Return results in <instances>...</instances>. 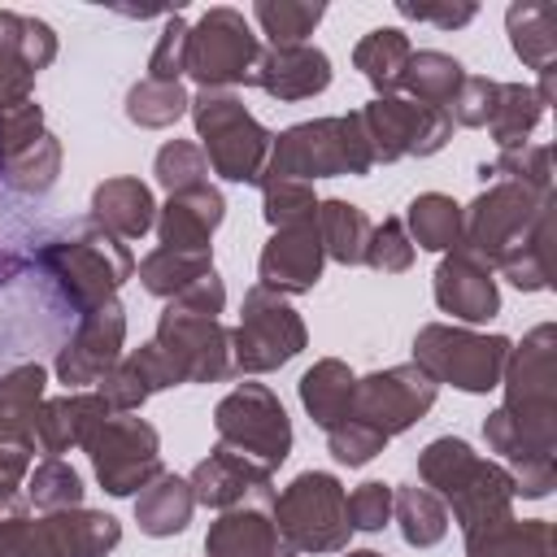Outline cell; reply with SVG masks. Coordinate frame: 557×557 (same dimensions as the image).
I'll return each instance as SVG.
<instances>
[{
	"label": "cell",
	"mask_w": 557,
	"mask_h": 557,
	"mask_svg": "<svg viewBox=\"0 0 557 557\" xmlns=\"http://www.w3.org/2000/svg\"><path fill=\"white\" fill-rule=\"evenodd\" d=\"M26 257H30V270L52 287V296L74 318H83L87 309L113 300V292L135 270L126 244L117 235H109L96 218L61 222L57 231L39 235Z\"/></svg>",
	"instance_id": "cell-1"
},
{
	"label": "cell",
	"mask_w": 557,
	"mask_h": 557,
	"mask_svg": "<svg viewBox=\"0 0 557 557\" xmlns=\"http://www.w3.org/2000/svg\"><path fill=\"white\" fill-rule=\"evenodd\" d=\"M422 487H431L440 500L453 505V518L461 531L487 527L496 518H509L513 505V479L505 466L479 457L466 440H431L418 457Z\"/></svg>",
	"instance_id": "cell-2"
},
{
	"label": "cell",
	"mask_w": 557,
	"mask_h": 557,
	"mask_svg": "<svg viewBox=\"0 0 557 557\" xmlns=\"http://www.w3.org/2000/svg\"><path fill=\"white\" fill-rule=\"evenodd\" d=\"M374 157L366 148L361 122L357 113L348 117H318V122H300L283 135H274L270 161L261 178H335V174H370Z\"/></svg>",
	"instance_id": "cell-3"
},
{
	"label": "cell",
	"mask_w": 557,
	"mask_h": 557,
	"mask_svg": "<svg viewBox=\"0 0 557 557\" xmlns=\"http://www.w3.org/2000/svg\"><path fill=\"white\" fill-rule=\"evenodd\" d=\"M191 122L205 139V161L213 174L231 183H261L274 135L239 104L231 91H200L191 96Z\"/></svg>",
	"instance_id": "cell-4"
},
{
	"label": "cell",
	"mask_w": 557,
	"mask_h": 557,
	"mask_svg": "<svg viewBox=\"0 0 557 557\" xmlns=\"http://www.w3.org/2000/svg\"><path fill=\"white\" fill-rule=\"evenodd\" d=\"M553 348H557V331L553 322H540L535 331L522 335L518 348H509L505 361V413L509 422L544 453H553V435H557V370H553Z\"/></svg>",
	"instance_id": "cell-5"
},
{
	"label": "cell",
	"mask_w": 557,
	"mask_h": 557,
	"mask_svg": "<svg viewBox=\"0 0 557 557\" xmlns=\"http://www.w3.org/2000/svg\"><path fill=\"white\" fill-rule=\"evenodd\" d=\"M274 527L296 553H339L348 544V492L326 470L296 474L274 500Z\"/></svg>",
	"instance_id": "cell-6"
},
{
	"label": "cell",
	"mask_w": 557,
	"mask_h": 557,
	"mask_svg": "<svg viewBox=\"0 0 557 557\" xmlns=\"http://www.w3.org/2000/svg\"><path fill=\"white\" fill-rule=\"evenodd\" d=\"M505 335H479L466 326L431 322L413 335V366H422L435 383H453L461 392H492L500 387L505 361H509Z\"/></svg>",
	"instance_id": "cell-7"
},
{
	"label": "cell",
	"mask_w": 557,
	"mask_h": 557,
	"mask_svg": "<svg viewBox=\"0 0 557 557\" xmlns=\"http://www.w3.org/2000/svg\"><path fill=\"white\" fill-rule=\"evenodd\" d=\"M122 527L96 509H61L44 518H0V557H104L117 548Z\"/></svg>",
	"instance_id": "cell-8"
},
{
	"label": "cell",
	"mask_w": 557,
	"mask_h": 557,
	"mask_svg": "<svg viewBox=\"0 0 557 557\" xmlns=\"http://www.w3.org/2000/svg\"><path fill=\"white\" fill-rule=\"evenodd\" d=\"M213 426H218V444H226L231 453H244L248 461L265 466L270 474L292 453L287 409L278 405V396L265 383H239L231 396H222L213 409Z\"/></svg>",
	"instance_id": "cell-9"
},
{
	"label": "cell",
	"mask_w": 557,
	"mask_h": 557,
	"mask_svg": "<svg viewBox=\"0 0 557 557\" xmlns=\"http://www.w3.org/2000/svg\"><path fill=\"white\" fill-rule=\"evenodd\" d=\"M305 348V322L296 309L270 292V287H248L244 296V318L231 331V366L235 374H265L292 361Z\"/></svg>",
	"instance_id": "cell-10"
},
{
	"label": "cell",
	"mask_w": 557,
	"mask_h": 557,
	"mask_svg": "<svg viewBox=\"0 0 557 557\" xmlns=\"http://www.w3.org/2000/svg\"><path fill=\"white\" fill-rule=\"evenodd\" d=\"M257 57L261 44L235 9H209L196 26H187V74L200 83V91H226L235 83H248Z\"/></svg>",
	"instance_id": "cell-11"
},
{
	"label": "cell",
	"mask_w": 557,
	"mask_h": 557,
	"mask_svg": "<svg viewBox=\"0 0 557 557\" xmlns=\"http://www.w3.org/2000/svg\"><path fill=\"white\" fill-rule=\"evenodd\" d=\"M83 448L91 453L96 479L104 483L109 496L144 492L161 474V440H157V426H148L144 418L109 413Z\"/></svg>",
	"instance_id": "cell-12"
},
{
	"label": "cell",
	"mask_w": 557,
	"mask_h": 557,
	"mask_svg": "<svg viewBox=\"0 0 557 557\" xmlns=\"http://www.w3.org/2000/svg\"><path fill=\"white\" fill-rule=\"evenodd\" d=\"M357 122L374 165L396 157H431L453 135V117L444 109H426L418 100H396V96L370 100L366 109H357Z\"/></svg>",
	"instance_id": "cell-13"
},
{
	"label": "cell",
	"mask_w": 557,
	"mask_h": 557,
	"mask_svg": "<svg viewBox=\"0 0 557 557\" xmlns=\"http://www.w3.org/2000/svg\"><path fill=\"white\" fill-rule=\"evenodd\" d=\"M540 213H548V191H531V187H518V183H492L470 209H461V239H457V248L470 252L483 265H496V257Z\"/></svg>",
	"instance_id": "cell-14"
},
{
	"label": "cell",
	"mask_w": 557,
	"mask_h": 557,
	"mask_svg": "<svg viewBox=\"0 0 557 557\" xmlns=\"http://www.w3.org/2000/svg\"><path fill=\"white\" fill-rule=\"evenodd\" d=\"M435 392H440V383L422 366L405 361V366L357 379L352 400H348V418H361V422H370L374 431H383L392 440V435L409 431L435 405Z\"/></svg>",
	"instance_id": "cell-15"
},
{
	"label": "cell",
	"mask_w": 557,
	"mask_h": 557,
	"mask_svg": "<svg viewBox=\"0 0 557 557\" xmlns=\"http://www.w3.org/2000/svg\"><path fill=\"white\" fill-rule=\"evenodd\" d=\"M152 344H161V352L174 361L183 383H218V379L235 374V366H231V331L218 318H205V313L170 305L161 313V322H157V339Z\"/></svg>",
	"instance_id": "cell-16"
},
{
	"label": "cell",
	"mask_w": 557,
	"mask_h": 557,
	"mask_svg": "<svg viewBox=\"0 0 557 557\" xmlns=\"http://www.w3.org/2000/svg\"><path fill=\"white\" fill-rule=\"evenodd\" d=\"M122 339H126V313L117 300H104L96 309H87L70 339L57 348V379L65 387H87V383H100L117 357H122Z\"/></svg>",
	"instance_id": "cell-17"
},
{
	"label": "cell",
	"mask_w": 557,
	"mask_h": 557,
	"mask_svg": "<svg viewBox=\"0 0 557 557\" xmlns=\"http://www.w3.org/2000/svg\"><path fill=\"white\" fill-rule=\"evenodd\" d=\"M322 239L313 231V218L300 226H283L274 231V239L261 248L257 261V278L261 287L278 292V296H296V292H313V283L322 278Z\"/></svg>",
	"instance_id": "cell-18"
},
{
	"label": "cell",
	"mask_w": 557,
	"mask_h": 557,
	"mask_svg": "<svg viewBox=\"0 0 557 557\" xmlns=\"http://www.w3.org/2000/svg\"><path fill=\"white\" fill-rule=\"evenodd\" d=\"M435 305L461 322H487L500 313V292L492 265L474 261L470 252L453 248L435 270Z\"/></svg>",
	"instance_id": "cell-19"
},
{
	"label": "cell",
	"mask_w": 557,
	"mask_h": 557,
	"mask_svg": "<svg viewBox=\"0 0 557 557\" xmlns=\"http://www.w3.org/2000/svg\"><path fill=\"white\" fill-rule=\"evenodd\" d=\"M191 496L196 505H213V509H235L248 496H274L270 492V470L248 461L244 453H231L226 444H218L196 470H191Z\"/></svg>",
	"instance_id": "cell-20"
},
{
	"label": "cell",
	"mask_w": 557,
	"mask_h": 557,
	"mask_svg": "<svg viewBox=\"0 0 557 557\" xmlns=\"http://www.w3.org/2000/svg\"><path fill=\"white\" fill-rule=\"evenodd\" d=\"M274 496H261L252 505H235L226 509L209 535H205V553L209 557H300L274 527V518L265 513Z\"/></svg>",
	"instance_id": "cell-21"
},
{
	"label": "cell",
	"mask_w": 557,
	"mask_h": 557,
	"mask_svg": "<svg viewBox=\"0 0 557 557\" xmlns=\"http://www.w3.org/2000/svg\"><path fill=\"white\" fill-rule=\"evenodd\" d=\"M252 87L270 91L274 100H309L326 91L331 83V61L313 44H287V48H265L252 65Z\"/></svg>",
	"instance_id": "cell-22"
},
{
	"label": "cell",
	"mask_w": 557,
	"mask_h": 557,
	"mask_svg": "<svg viewBox=\"0 0 557 557\" xmlns=\"http://www.w3.org/2000/svg\"><path fill=\"white\" fill-rule=\"evenodd\" d=\"M113 409L104 405L100 392H65L57 400H39L35 409V444L48 457H61L70 448H83L91 431L109 418Z\"/></svg>",
	"instance_id": "cell-23"
},
{
	"label": "cell",
	"mask_w": 557,
	"mask_h": 557,
	"mask_svg": "<svg viewBox=\"0 0 557 557\" xmlns=\"http://www.w3.org/2000/svg\"><path fill=\"white\" fill-rule=\"evenodd\" d=\"M226 213V200L218 187H187V191H174L165 200V209L157 213V235H161V248H178V252H209V239L218 231Z\"/></svg>",
	"instance_id": "cell-24"
},
{
	"label": "cell",
	"mask_w": 557,
	"mask_h": 557,
	"mask_svg": "<svg viewBox=\"0 0 557 557\" xmlns=\"http://www.w3.org/2000/svg\"><path fill=\"white\" fill-rule=\"evenodd\" d=\"M174 383H183V379H178L174 361L161 352V344H144V348L117 357V366L100 379L96 392L104 396V405H109L113 413H131V409H139L152 392L174 387Z\"/></svg>",
	"instance_id": "cell-25"
},
{
	"label": "cell",
	"mask_w": 557,
	"mask_h": 557,
	"mask_svg": "<svg viewBox=\"0 0 557 557\" xmlns=\"http://www.w3.org/2000/svg\"><path fill=\"white\" fill-rule=\"evenodd\" d=\"M91 218L117 239H139L157 226V200L139 178H104L91 191Z\"/></svg>",
	"instance_id": "cell-26"
},
{
	"label": "cell",
	"mask_w": 557,
	"mask_h": 557,
	"mask_svg": "<svg viewBox=\"0 0 557 557\" xmlns=\"http://www.w3.org/2000/svg\"><path fill=\"white\" fill-rule=\"evenodd\" d=\"M466 557H557V535L544 518H496L466 531Z\"/></svg>",
	"instance_id": "cell-27"
},
{
	"label": "cell",
	"mask_w": 557,
	"mask_h": 557,
	"mask_svg": "<svg viewBox=\"0 0 557 557\" xmlns=\"http://www.w3.org/2000/svg\"><path fill=\"white\" fill-rule=\"evenodd\" d=\"M44 366L22 361L0 374V448L35 444V409L44 400Z\"/></svg>",
	"instance_id": "cell-28"
},
{
	"label": "cell",
	"mask_w": 557,
	"mask_h": 557,
	"mask_svg": "<svg viewBox=\"0 0 557 557\" xmlns=\"http://www.w3.org/2000/svg\"><path fill=\"white\" fill-rule=\"evenodd\" d=\"M191 509H196L191 483L178 479V474H165V470L135 496V522H139V531L152 535V540L178 535V531L191 522Z\"/></svg>",
	"instance_id": "cell-29"
},
{
	"label": "cell",
	"mask_w": 557,
	"mask_h": 557,
	"mask_svg": "<svg viewBox=\"0 0 557 557\" xmlns=\"http://www.w3.org/2000/svg\"><path fill=\"white\" fill-rule=\"evenodd\" d=\"M313 231L322 239V252L339 265H361L366 261V244L374 222L366 218V209L348 205V200H318L313 209Z\"/></svg>",
	"instance_id": "cell-30"
},
{
	"label": "cell",
	"mask_w": 557,
	"mask_h": 557,
	"mask_svg": "<svg viewBox=\"0 0 557 557\" xmlns=\"http://www.w3.org/2000/svg\"><path fill=\"white\" fill-rule=\"evenodd\" d=\"M505 26H509V39H513V52L531 70H540V74L553 70V57H557V4H540V0L509 4Z\"/></svg>",
	"instance_id": "cell-31"
},
{
	"label": "cell",
	"mask_w": 557,
	"mask_h": 557,
	"mask_svg": "<svg viewBox=\"0 0 557 557\" xmlns=\"http://www.w3.org/2000/svg\"><path fill=\"white\" fill-rule=\"evenodd\" d=\"M409 52H413V48H409L405 30H396V26H379V30H370V35L352 48V65L370 78V87H374L379 96H392V91H400Z\"/></svg>",
	"instance_id": "cell-32"
},
{
	"label": "cell",
	"mask_w": 557,
	"mask_h": 557,
	"mask_svg": "<svg viewBox=\"0 0 557 557\" xmlns=\"http://www.w3.org/2000/svg\"><path fill=\"white\" fill-rule=\"evenodd\" d=\"M405 231L413 239V248H431V252H453L461 239V205L444 191H422L409 200L405 213Z\"/></svg>",
	"instance_id": "cell-33"
},
{
	"label": "cell",
	"mask_w": 557,
	"mask_h": 557,
	"mask_svg": "<svg viewBox=\"0 0 557 557\" xmlns=\"http://www.w3.org/2000/svg\"><path fill=\"white\" fill-rule=\"evenodd\" d=\"M548 235H553V218L540 213L500 257L492 270H500L518 292H544L548 287Z\"/></svg>",
	"instance_id": "cell-34"
},
{
	"label": "cell",
	"mask_w": 557,
	"mask_h": 557,
	"mask_svg": "<svg viewBox=\"0 0 557 557\" xmlns=\"http://www.w3.org/2000/svg\"><path fill=\"white\" fill-rule=\"evenodd\" d=\"M461 78H466V70H461L457 57L435 52V48H422V52H409V65H405L400 87L418 104H426V109H448L453 96H457V87H461Z\"/></svg>",
	"instance_id": "cell-35"
},
{
	"label": "cell",
	"mask_w": 557,
	"mask_h": 557,
	"mask_svg": "<svg viewBox=\"0 0 557 557\" xmlns=\"http://www.w3.org/2000/svg\"><path fill=\"white\" fill-rule=\"evenodd\" d=\"M392 513L400 522L405 544H413V548H431L448 535V505L431 487H418V483L392 487Z\"/></svg>",
	"instance_id": "cell-36"
},
{
	"label": "cell",
	"mask_w": 557,
	"mask_h": 557,
	"mask_svg": "<svg viewBox=\"0 0 557 557\" xmlns=\"http://www.w3.org/2000/svg\"><path fill=\"white\" fill-rule=\"evenodd\" d=\"M352 370L344 366V361H335V357H322L313 370H305V379H300V400H305V409H309V418L326 431V426H335L344 413H348V400H352Z\"/></svg>",
	"instance_id": "cell-37"
},
{
	"label": "cell",
	"mask_w": 557,
	"mask_h": 557,
	"mask_svg": "<svg viewBox=\"0 0 557 557\" xmlns=\"http://www.w3.org/2000/svg\"><path fill=\"white\" fill-rule=\"evenodd\" d=\"M540 117H544V100L535 96V87H527V83H500L487 131H492L496 148L509 152V148H522L531 139V131L540 126Z\"/></svg>",
	"instance_id": "cell-38"
},
{
	"label": "cell",
	"mask_w": 557,
	"mask_h": 557,
	"mask_svg": "<svg viewBox=\"0 0 557 557\" xmlns=\"http://www.w3.org/2000/svg\"><path fill=\"white\" fill-rule=\"evenodd\" d=\"M213 270V261H209V252H178V248H157V252H148L144 261H139V278H144V287L152 292V296H165V300H174L183 287H191L200 274H209Z\"/></svg>",
	"instance_id": "cell-39"
},
{
	"label": "cell",
	"mask_w": 557,
	"mask_h": 557,
	"mask_svg": "<svg viewBox=\"0 0 557 557\" xmlns=\"http://www.w3.org/2000/svg\"><path fill=\"white\" fill-rule=\"evenodd\" d=\"M191 96L183 91V83H135L126 91V117L135 126H148V131H161V126H174L183 113H187Z\"/></svg>",
	"instance_id": "cell-40"
},
{
	"label": "cell",
	"mask_w": 557,
	"mask_h": 557,
	"mask_svg": "<svg viewBox=\"0 0 557 557\" xmlns=\"http://www.w3.org/2000/svg\"><path fill=\"white\" fill-rule=\"evenodd\" d=\"M57 170H61V144H57V135L44 131V139H35L26 152H17L0 170V183L22 191V196H44L57 183Z\"/></svg>",
	"instance_id": "cell-41"
},
{
	"label": "cell",
	"mask_w": 557,
	"mask_h": 557,
	"mask_svg": "<svg viewBox=\"0 0 557 557\" xmlns=\"http://www.w3.org/2000/svg\"><path fill=\"white\" fill-rule=\"evenodd\" d=\"M26 496H30L35 509H44V513L78 509V505H83V479H78V470L65 466L61 457H44V461L30 466V474H26Z\"/></svg>",
	"instance_id": "cell-42"
},
{
	"label": "cell",
	"mask_w": 557,
	"mask_h": 557,
	"mask_svg": "<svg viewBox=\"0 0 557 557\" xmlns=\"http://www.w3.org/2000/svg\"><path fill=\"white\" fill-rule=\"evenodd\" d=\"M322 4H296V0H261L252 4L257 26L270 35V48H287V44H305V35L322 22Z\"/></svg>",
	"instance_id": "cell-43"
},
{
	"label": "cell",
	"mask_w": 557,
	"mask_h": 557,
	"mask_svg": "<svg viewBox=\"0 0 557 557\" xmlns=\"http://www.w3.org/2000/svg\"><path fill=\"white\" fill-rule=\"evenodd\" d=\"M548 148L544 144H522V148H509L500 152L496 161H483L479 165V178L483 183H518V187H531V191H548Z\"/></svg>",
	"instance_id": "cell-44"
},
{
	"label": "cell",
	"mask_w": 557,
	"mask_h": 557,
	"mask_svg": "<svg viewBox=\"0 0 557 557\" xmlns=\"http://www.w3.org/2000/svg\"><path fill=\"white\" fill-rule=\"evenodd\" d=\"M0 48L17 52V57L39 74V70L57 57V35H52V26L39 22V17H22V13L0 9Z\"/></svg>",
	"instance_id": "cell-45"
},
{
	"label": "cell",
	"mask_w": 557,
	"mask_h": 557,
	"mask_svg": "<svg viewBox=\"0 0 557 557\" xmlns=\"http://www.w3.org/2000/svg\"><path fill=\"white\" fill-rule=\"evenodd\" d=\"M152 174L157 183L174 196V191H187V187H205L209 183V161H205V148L191 144V139H170L157 161H152Z\"/></svg>",
	"instance_id": "cell-46"
},
{
	"label": "cell",
	"mask_w": 557,
	"mask_h": 557,
	"mask_svg": "<svg viewBox=\"0 0 557 557\" xmlns=\"http://www.w3.org/2000/svg\"><path fill=\"white\" fill-rule=\"evenodd\" d=\"M261 200H265V222H270L274 231L300 226V222H309L313 209H318L313 183H300V178H261Z\"/></svg>",
	"instance_id": "cell-47"
},
{
	"label": "cell",
	"mask_w": 557,
	"mask_h": 557,
	"mask_svg": "<svg viewBox=\"0 0 557 557\" xmlns=\"http://www.w3.org/2000/svg\"><path fill=\"white\" fill-rule=\"evenodd\" d=\"M326 444H331V457H335L339 466H366L374 453L387 448V435L374 431L370 422L344 413L335 426H326Z\"/></svg>",
	"instance_id": "cell-48"
},
{
	"label": "cell",
	"mask_w": 557,
	"mask_h": 557,
	"mask_svg": "<svg viewBox=\"0 0 557 557\" xmlns=\"http://www.w3.org/2000/svg\"><path fill=\"white\" fill-rule=\"evenodd\" d=\"M413 239L405 231L400 218H383V226L370 231V244H366V265L370 270H383V274H400L413 265Z\"/></svg>",
	"instance_id": "cell-49"
},
{
	"label": "cell",
	"mask_w": 557,
	"mask_h": 557,
	"mask_svg": "<svg viewBox=\"0 0 557 557\" xmlns=\"http://www.w3.org/2000/svg\"><path fill=\"white\" fill-rule=\"evenodd\" d=\"M496 91H500L496 78L466 74L461 87H457V96H453V104H448L444 113H448L457 126H487V122H492V109H496Z\"/></svg>",
	"instance_id": "cell-50"
},
{
	"label": "cell",
	"mask_w": 557,
	"mask_h": 557,
	"mask_svg": "<svg viewBox=\"0 0 557 557\" xmlns=\"http://www.w3.org/2000/svg\"><path fill=\"white\" fill-rule=\"evenodd\" d=\"M187 70V22L178 13L165 17L161 26V39L148 57V78L152 83H178V74Z\"/></svg>",
	"instance_id": "cell-51"
},
{
	"label": "cell",
	"mask_w": 557,
	"mask_h": 557,
	"mask_svg": "<svg viewBox=\"0 0 557 557\" xmlns=\"http://www.w3.org/2000/svg\"><path fill=\"white\" fill-rule=\"evenodd\" d=\"M392 518V487L370 479L348 496V527L352 531H383Z\"/></svg>",
	"instance_id": "cell-52"
},
{
	"label": "cell",
	"mask_w": 557,
	"mask_h": 557,
	"mask_svg": "<svg viewBox=\"0 0 557 557\" xmlns=\"http://www.w3.org/2000/svg\"><path fill=\"white\" fill-rule=\"evenodd\" d=\"M30 87H35V70L17 52L0 48V113H9L13 104L30 100Z\"/></svg>",
	"instance_id": "cell-53"
},
{
	"label": "cell",
	"mask_w": 557,
	"mask_h": 557,
	"mask_svg": "<svg viewBox=\"0 0 557 557\" xmlns=\"http://www.w3.org/2000/svg\"><path fill=\"white\" fill-rule=\"evenodd\" d=\"M170 305L191 309V313H205V318H218V313H222V305H226V287H222L218 270H209V274H200L191 287H183Z\"/></svg>",
	"instance_id": "cell-54"
},
{
	"label": "cell",
	"mask_w": 557,
	"mask_h": 557,
	"mask_svg": "<svg viewBox=\"0 0 557 557\" xmlns=\"http://www.w3.org/2000/svg\"><path fill=\"white\" fill-rule=\"evenodd\" d=\"M396 9L405 17H418V22H435V26H466L479 9L474 4H413V0H396Z\"/></svg>",
	"instance_id": "cell-55"
},
{
	"label": "cell",
	"mask_w": 557,
	"mask_h": 557,
	"mask_svg": "<svg viewBox=\"0 0 557 557\" xmlns=\"http://www.w3.org/2000/svg\"><path fill=\"white\" fill-rule=\"evenodd\" d=\"M344 557H383V553H374V548H352V553H344Z\"/></svg>",
	"instance_id": "cell-56"
}]
</instances>
